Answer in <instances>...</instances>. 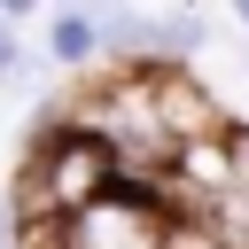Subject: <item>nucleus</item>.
<instances>
[{
    "mask_svg": "<svg viewBox=\"0 0 249 249\" xmlns=\"http://www.w3.org/2000/svg\"><path fill=\"white\" fill-rule=\"evenodd\" d=\"M124 187V163L101 132H86L70 117V101H39V124L23 140V163L8 179V202L23 226H62L78 210H93L101 195Z\"/></svg>",
    "mask_w": 249,
    "mask_h": 249,
    "instance_id": "f257e3e1",
    "label": "nucleus"
},
{
    "mask_svg": "<svg viewBox=\"0 0 249 249\" xmlns=\"http://www.w3.org/2000/svg\"><path fill=\"white\" fill-rule=\"evenodd\" d=\"M179 241H187V226L171 218V202L132 179L62 226H23V249H179Z\"/></svg>",
    "mask_w": 249,
    "mask_h": 249,
    "instance_id": "f03ea898",
    "label": "nucleus"
},
{
    "mask_svg": "<svg viewBox=\"0 0 249 249\" xmlns=\"http://www.w3.org/2000/svg\"><path fill=\"white\" fill-rule=\"evenodd\" d=\"M39 54H47V70H62V78H86L93 62H109V47H101V8H47Z\"/></svg>",
    "mask_w": 249,
    "mask_h": 249,
    "instance_id": "7ed1b4c3",
    "label": "nucleus"
},
{
    "mask_svg": "<svg viewBox=\"0 0 249 249\" xmlns=\"http://www.w3.org/2000/svg\"><path fill=\"white\" fill-rule=\"evenodd\" d=\"M187 233H202L210 249H249V179H226V187L187 218Z\"/></svg>",
    "mask_w": 249,
    "mask_h": 249,
    "instance_id": "20e7f679",
    "label": "nucleus"
},
{
    "mask_svg": "<svg viewBox=\"0 0 249 249\" xmlns=\"http://www.w3.org/2000/svg\"><path fill=\"white\" fill-rule=\"evenodd\" d=\"M23 62H31V47H23V39L0 23V86H16V78H23Z\"/></svg>",
    "mask_w": 249,
    "mask_h": 249,
    "instance_id": "39448f33",
    "label": "nucleus"
},
{
    "mask_svg": "<svg viewBox=\"0 0 249 249\" xmlns=\"http://www.w3.org/2000/svg\"><path fill=\"white\" fill-rule=\"evenodd\" d=\"M226 163H233V179H249V117L226 124Z\"/></svg>",
    "mask_w": 249,
    "mask_h": 249,
    "instance_id": "423d86ee",
    "label": "nucleus"
},
{
    "mask_svg": "<svg viewBox=\"0 0 249 249\" xmlns=\"http://www.w3.org/2000/svg\"><path fill=\"white\" fill-rule=\"evenodd\" d=\"M0 249H23V218H16L8 195H0Z\"/></svg>",
    "mask_w": 249,
    "mask_h": 249,
    "instance_id": "0eeeda50",
    "label": "nucleus"
},
{
    "mask_svg": "<svg viewBox=\"0 0 249 249\" xmlns=\"http://www.w3.org/2000/svg\"><path fill=\"white\" fill-rule=\"evenodd\" d=\"M226 16H233V23H241V31H249V0H233V8H226Z\"/></svg>",
    "mask_w": 249,
    "mask_h": 249,
    "instance_id": "6e6552de",
    "label": "nucleus"
}]
</instances>
